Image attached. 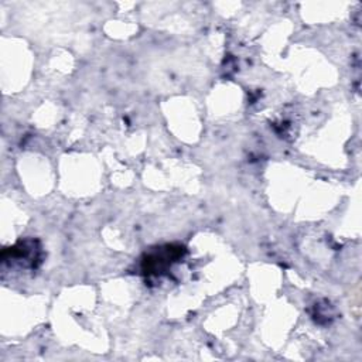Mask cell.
Here are the masks:
<instances>
[{
	"label": "cell",
	"mask_w": 362,
	"mask_h": 362,
	"mask_svg": "<svg viewBox=\"0 0 362 362\" xmlns=\"http://www.w3.org/2000/svg\"><path fill=\"white\" fill-rule=\"evenodd\" d=\"M184 252L185 249L182 246L167 245L150 253H146L143 259V272L147 274L161 276L168 270V267H171L173 263L178 262V259L182 257Z\"/></svg>",
	"instance_id": "1"
},
{
	"label": "cell",
	"mask_w": 362,
	"mask_h": 362,
	"mask_svg": "<svg viewBox=\"0 0 362 362\" xmlns=\"http://www.w3.org/2000/svg\"><path fill=\"white\" fill-rule=\"evenodd\" d=\"M37 242L35 240H24V242H18L16 246L4 250L3 253V260H17L24 263V266L28 267H35V262L38 260V252L40 247L35 246Z\"/></svg>",
	"instance_id": "2"
}]
</instances>
